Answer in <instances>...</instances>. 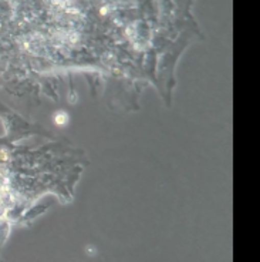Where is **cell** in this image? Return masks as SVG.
I'll use <instances>...</instances> for the list:
<instances>
[{
	"label": "cell",
	"instance_id": "1",
	"mask_svg": "<svg viewBox=\"0 0 260 262\" xmlns=\"http://www.w3.org/2000/svg\"><path fill=\"white\" fill-rule=\"evenodd\" d=\"M10 157H12V152L10 150L5 147V145H0V229L5 228L7 229V220L12 218V207L14 208L13 198H12V194L7 190V183H5V176L2 172V167H5L6 164H9L10 161ZM14 215V214H13Z\"/></svg>",
	"mask_w": 260,
	"mask_h": 262
}]
</instances>
